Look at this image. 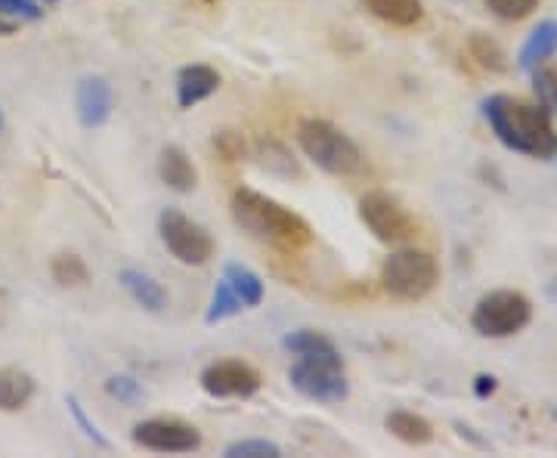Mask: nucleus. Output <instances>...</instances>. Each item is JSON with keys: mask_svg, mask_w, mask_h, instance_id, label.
Returning <instances> with one entry per match:
<instances>
[{"mask_svg": "<svg viewBox=\"0 0 557 458\" xmlns=\"http://www.w3.org/2000/svg\"><path fill=\"white\" fill-rule=\"evenodd\" d=\"M384 428L394 434L403 443H409V446H424V443H431L434 440V428H431V421L421 419L416 412H391L387 419H384Z\"/></svg>", "mask_w": 557, "mask_h": 458, "instance_id": "a211bd4d", "label": "nucleus"}, {"mask_svg": "<svg viewBox=\"0 0 557 458\" xmlns=\"http://www.w3.org/2000/svg\"><path fill=\"white\" fill-rule=\"evenodd\" d=\"M288 379H292V387L298 391L300 397L317 399V403H341L350 394L341 354L298 357V362L288 372Z\"/></svg>", "mask_w": 557, "mask_h": 458, "instance_id": "423d86ee", "label": "nucleus"}, {"mask_svg": "<svg viewBox=\"0 0 557 458\" xmlns=\"http://www.w3.org/2000/svg\"><path fill=\"white\" fill-rule=\"evenodd\" d=\"M493 391H496V379H493V375H480L478 384H474V394H478V397H490Z\"/></svg>", "mask_w": 557, "mask_h": 458, "instance_id": "2f4dec72", "label": "nucleus"}, {"mask_svg": "<svg viewBox=\"0 0 557 458\" xmlns=\"http://www.w3.org/2000/svg\"><path fill=\"white\" fill-rule=\"evenodd\" d=\"M468 53H471V60L478 62L480 69H486V72H508V57H505V50L498 47V40H493L490 35H471V40H468Z\"/></svg>", "mask_w": 557, "mask_h": 458, "instance_id": "4be33fe9", "label": "nucleus"}, {"mask_svg": "<svg viewBox=\"0 0 557 458\" xmlns=\"http://www.w3.org/2000/svg\"><path fill=\"white\" fill-rule=\"evenodd\" d=\"M233 218L251 236L273 242V245L288 248V251L307 248L313 242V230L307 220L295 211H288V208H282L278 201L260 196L255 189H239L233 196Z\"/></svg>", "mask_w": 557, "mask_h": 458, "instance_id": "f03ea898", "label": "nucleus"}, {"mask_svg": "<svg viewBox=\"0 0 557 458\" xmlns=\"http://www.w3.org/2000/svg\"><path fill=\"white\" fill-rule=\"evenodd\" d=\"M223 280L230 282V288L239 295L245 307H260V300H263V280H260L255 270H248L242 263H226Z\"/></svg>", "mask_w": 557, "mask_h": 458, "instance_id": "6ab92c4d", "label": "nucleus"}, {"mask_svg": "<svg viewBox=\"0 0 557 458\" xmlns=\"http://www.w3.org/2000/svg\"><path fill=\"white\" fill-rule=\"evenodd\" d=\"M35 397V379L22 369H0V412H20Z\"/></svg>", "mask_w": 557, "mask_h": 458, "instance_id": "dca6fc26", "label": "nucleus"}, {"mask_svg": "<svg viewBox=\"0 0 557 458\" xmlns=\"http://www.w3.org/2000/svg\"><path fill=\"white\" fill-rule=\"evenodd\" d=\"M260 372L248 362H239V359H223V362H214L201 372V387L208 397L230 399V397H255L260 391Z\"/></svg>", "mask_w": 557, "mask_h": 458, "instance_id": "9d476101", "label": "nucleus"}, {"mask_svg": "<svg viewBox=\"0 0 557 458\" xmlns=\"http://www.w3.org/2000/svg\"><path fill=\"white\" fill-rule=\"evenodd\" d=\"M112 84L100 75H90V78L78 81V90H75V106H78V119L84 127H102L106 121L112 119Z\"/></svg>", "mask_w": 557, "mask_h": 458, "instance_id": "9b49d317", "label": "nucleus"}, {"mask_svg": "<svg viewBox=\"0 0 557 458\" xmlns=\"http://www.w3.org/2000/svg\"><path fill=\"white\" fill-rule=\"evenodd\" d=\"M260 164L282 177H300L298 161L292 159V152L278 143H260Z\"/></svg>", "mask_w": 557, "mask_h": 458, "instance_id": "b1692460", "label": "nucleus"}, {"mask_svg": "<svg viewBox=\"0 0 557 458\" xmlns=\"http://www.w3.org/2000/svg\"><path fill=\"white\" fill-rule=\"evenodd\" d=\"M159 233L164 248L186 267H201L214 258V239L208 236V230L199 226L196 220H189L177 208L161 211Z\"/></svg>", "mask_w": 557, "mask_h": 458, "instance_id": "0eeeda50", "label": "nucleus"}, {"mask_svg": "<svg viewBox=\"0 0 557 458\" xmlns=\"http://www.w3.org/2000/svg\"><path fill=\"white\" fill-rule=\"evenodd\" d=\"M0 131H3V112H0Z\"/></svg>", "mask_w": 557, "mask_h": 458, "instance_id": "72a5a7b5", "label": "nucleus"}, {"mask_svg": "<svg viewBox=\"0 0 557 458\" xmlns=\"http://www.w3.org/2000/svg\"><path fill=\"white\" fill-rule=\"evenodd\" d=\"M366 7L387 25L412 28L424 20V3L421 0H366Z\"/></svg>", "mask_w": 557, "mask_h": 458, "instance_id": "f3484780", "label": "nucleus"}, {"mask_svg": "<svg viewBox=\"0 0 557 458\" xmlns=\"http://www.w3.org/2000/svg\"><path fill=\"white\" fill-rule=\"evenodd\" d=\"M134 443L149 453H196L201 434L180 419H149L134 428Z\"/></svg>", "mask_w": 557, "mask_h": 458, "instance_id": "1a4fd4ad", "label": "nucleus"}, {"mask_svg": "<svg viewBox=\"0 0 557 458\" xmlns=\"http://www.w3.org/2000/svg\"><path fill=\"white\" fill-rule=\"evenodd\" d=\"M359 218L369 226V233L384 245H399V242L412 239L416 233V220L409 218V211L399 205V199L381 189H372L359 199Z\"/></svg>", "mask_w": 557, "mask_h": 458, "instance_id": "6e6552de", "label": "nucleus"}, {"mask_svg": "<svg viewBox=\"0 0 557 458\" xmlns=\"http://www.w3.org/2000/svg\"><path fill=\"white\" fill-rule=\"evenodd\" d=\"M0 16H10V20L22 22H38L44 16L35 0H0Z\"/></svg>", "mask_w": 557, "mask_h": 458, "instance_id": "c85d7f7f", "label": "nucleus"}, {"mask_svg": "<svg viewBox=\"0 0 557 458\" xmlns=\"http://www.w3.org/2000/svg\"><path fill=\"white\" fill-rule=\"evenodd\" d=\"M121 285L127 288V295L137 300L143 310H149V313H161L164 307H168V292L161 288V282H156L149 273H143V270H134V267H127V270H121Z\"/></svg>", "mask_w": 557, "mask_h": 458, "instance_id": "4468645a", "label": "nucleus"}, {"mask_svg": "<svg viewBox=\"0 0 557 458\" xmlns=\"http://www.w3.org/2000/svg\"><path fill=\"white\" fill-rule=\"evenodd\" d=\"M65 403H69V412H72V416H75V421H78V428L84 431V437L94 440V443H97L100 449H109V440L102 437L100 428H97L94 421L87 419V412H84V406L78 403V397H65Z\"/></svg>", "mask_w": 557, "mask_h": 458, "instance_id": "c756f323", "label": "nucleus"}, {"mask_svg": "<svg viewBox=\"0 0 557 458\" xmlns=\"http://www.w3.org/2000/svg\"><path fill=\"white\" fill-rule=\"evenodd\" d=\"M106 394L124 403V406H134V403L143 399V387L134 379H127V375H112V379L106 381Z\"/></svg>", "mask_w": 557, "mask_h": 458, "instance_id": "cd10ccee", "label": "nucleus"}, {"mask_svg": "<svg viewBox=\"0 0 557 458\" xmlns=\"http://www.w3.org/2000/svg\"><path fill=\"white\" fill-rule=\"evenodd\" d=\"M483 115L498 140L520 156H530V159H555L557 156V131L542 102L533 106V102L496 94L483 102Z\"/></svg>", "mask_w": 557, "mask_h": 458, "instance_id": "f257e3e1", "label": "nucleus"}, {"mask_svg": "<svg viewBox=\"0 0 557 458\" xmlns=\"http://www.w3.org/2000/svg\"><path fill=\"white\" fill-rule=\"evenodd\" d=\"M539 7V0H486V10L502 22L527 20Z\"/></svg>", "mask_w": 557, "mask_h": 458, "instance_id": "a878e982", "label": "nucleus"}, {"mask_svg": "<svg viewBox=\"0 0 557 458\" xmlns=\"http://www.w3.org/2000/svg\"><path fill=\"white\" fill-rule=\"evenodd\" d=\"M298 143L307 152V159H313L317 168H322L332 177H350L362 168V152L359 146L332 121L307 119L298 124Z\"/></svg>", "mask_w": 557, "mask_h": 458, "instance_id": "7ed1b4c3", "label": "nucleus"}, {"mask_svg": "<svg viewBox=\"0 0 557 458\" xmlns=\"http://www.w3.org/2000/svg\"><path fill=\"white\" fill-rule=\"evenodd\" d=\"M0 35H13V22H3V16H0Z\"/></svg>", "mask_w": 557, "mask_h": 458, "instance_id": "473e14b6", "label": "nucleus"}, {"mask_svg": "<svg viewBox=\"0 0 557 458\" xmlns=\"http://www.w3.org/2000/svg\"><path fill=\"white\" fill-rule=\"evenodd\" d=\"M437 280V260L418 248H403L381 267V288L397 300H421L434 292Z\"/></svg>", "mask_w": 557, "mask_h": 458, "instance_id": "20e7f679", "label": "nucleus"}, {"mask_svg": "<svg viewBox=\"0 0 557 458\" xmlns=\"http://www.w3.org/2000/svg\"><path fill=\"white\" fill-rule=\"evenodd\" d=\"M239 310H245V304L239 300V295L230 288V282L220 280L218 288H214V295H211V307H208V313H205V322L214 325V322L236 317Z\"/></svg>", "mask_w": 557, "mask_h": 458, "instance_id": "5701e85b", "label": "nucleus"}, {"mask_svg": "<svg viewBox=\"0 0 557 458\" xmlns=\"http://www.w3.org/2000/svg\"><path fill=\"white\" fill-rule=\"evenodd\" d=\"M214 146H218V152L226 161H239L245 159V152H248V146H245V140H242V134H236V131H223V134H218Z\"/></svg>", "mask_w": 557, "mask_h": 458, "instance_id": "7c9ffc66", "label": "nucleus"}, {"mask_svg": "<svg viewBox=\"0 0 557 458\" xmlns=\"http://www.w3.org/2000/svg\"><path fill=\"white\" fill-rule=\"evenodd\" d=\"M159 177L164 180L168 189H174L180 196L193 193L196 183H199V171L196 164L189 161V156L180 149V146H164L159 156Z\"/></svg>", "mask_w": 557, "mask_h": 458, "instance_id": "ddd939ff", "label": "nucleus"}, {"mask_svg": "<svg viewBox=\"0 0 557 458\" xmlns=\"http://www.w3.org/2000/svg\"><path fill=\"white\" fill-rule=\"evenodd\" d=\"M226 458H278L282 449L270 440H236L223 449Z\"/></svg>", "mask_w": 557, "mask_h": 458, "instance_id": "393cba45", "label": "nucleus"}, {"mask_svg": "<svg viewBox=\"0 0 557 458\" xmlns=\"http://www.w3.org/2000/svg\"><path fill=\"white\" fill-rule=\"evenodd\" d=\"M533 87L545 109H557V65H536L533 69Z\"/></svg>", "mask_w": 557, "mask_h": 458, "instance_id": "bb28decb", "label": "nucleus"}, {"mask_svg": "<svg viewBox=\"0 0 557 458\" xmlns=\"http://www.w3.org/2000/svg\"><path fill=\"white\" fill-rule=\"evenodd\" d=\"M282 347L295 357H319V354H338V347L332 341L325 338L322 332H313V329H300V332H292L288 338L282 341Z\"/></svg>", "mask_w": 557, "mask_h": 458, "instance_id": "aec40b11", "label": "nucleus"}, {"mask_svg": "<svg viewBox=\"0 0 557 458\" xmlns=\"http://www.w3.org/2000/svg\"><path fill=\"white\" fill-rule=\"evenodd\" d=\"M557 53V22H539L536 28L530 32L527 44L520 47L518 65L523 72H533L536 65H542L545 60H552Z\"/></svg>", "mask_w": 557, "mask_h": 458, "instance_id": "2eb2a0df", "label": "nucleus"}, {"mask_svg": "<svg viewBox=\"0 0 557 458\" xmlns=\"http://www.w3.org/2000/svg\"><path fill=\"white\" fill-rule=\"evenodd\" d=\"M220 90L218 69L211 65H186L177 75V102L183 109H193L201 100L214 97Z\"/></svg>", "mask_w": 557, "mask_h": 458, "instance_id": "f8f14e48", "label": "nucleus"}, {"mask_svg": "<svg viewBox=\"0 0 557 458\" xmlns=\"http://www.w3.org/2000/svg\"><path fill=\"white\" fill-rule=\"evenodd\" d=\"M50 273H53V280L60 282L62 288H81L90 280V270H87L84 258L72 255V251H62V255L50 260Z\"/></svg>", "mask_w": 557, "mask_h": 458, "instance_id": "412c9836", "label": "nucleus"}, {"mask_svg": "<svg viewBox=\"0 0 557 458\" xmlns=\"http://www.w3.org/2000/svg\"><path fill=\"white\" fill-rule=\"evenodd\" d=\"M533 319V304L520 292H490L478 300L474 313H471V325L483 338H511L523 332Z\"/></svg>", "mask_w": 557, "mask_h": 458, "instance_id": "39448f33", "label": "nucleus"}]
</instances>
